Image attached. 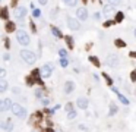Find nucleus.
<instances>
[{"label":"nucleus","mask_w":136,"mask_h":132,"mask_svg":"<svg viewBox=\"0 0 136 132\" xmlns=\"http://www.w3.org/2000/svg\"><path fill=\"white\" fill-rule=\"evenodd\" d=\"M21 57H22L25 62H27L28 65H34L37 62V55L34 53V51L31 50H27V49H23V50H21Z\"/></svg>","instance_id":"nucleus-1"},{"label":"nucleus","mask_w":136,"mask_h":132,"mask_svg":"<svg viewBox=\"0 0 136 132\" xmlns=\"http://www.w3.org/2000/svg\"><path fill=\"white\" fill-rule=\"evenodd\" d=\"M12 113L16 116V118L19 119H25L27 118V109L23 107V106H21L19 103H13V106H12Z\"/></svg>","instance_id":"nucleus-2"},{"label":"nucleus","mask_w":136,"mask_h":132,"mask_svg":"<svg viewBox=\"0 0 136 132\" xmlns=\"http://www.w3.org/2000/svg\"><path fill=\"white\" fill-rule=\"evenodd\" d=\"M16 40H18V43L22 44V46H28V44H29V35H28L27 31H23V29L16 31Z\"/></svg>","instance_id":"nucleus-3"},{"label":"nucleus","mask_w":136,"mask_h":132,"mask_svg":"<svg viewBox=\"0 0 136 132\" xmlns=\"http://www.w3.org/2000/svg\"><path fill=\"white\" fill-rule=\"evenodd\" d=\"M53 69H54V66H53V63H45L42 68H41V71H40V75H41V78H50V75H51V72H53Z\"/></svg>","instance_id":"nucleus-4"},{"label":"nucleus","mask_w":136,"mask_h":132,"mask_svg":"<svg viewBox=\"0 0 136 132\" xmlns=\"http://www.w3.org/2000/svg\"><path fill=\"white\" fill-rule=\"evenodd\" d=\"M105 63H107V66H110V68H117L118 66V56L114 55V53L108 55L105 57Z\"/></svg>","instance_id":"nucleus-5"},{"label":"nucleus","mask_w":136,"mask_h":132,"mask_svg":"<svg viewBox=\"0 0 136 132\" xmlns=\"http://www.w3.org/2000/svg\"><path fill=\"white\" fill-rule=\"evenodd\" d=\"M67 25L72 31H78V29L81 28V22L75 18H67Z\"/></svg>","instance_id":"nucleus-6"},{"label":"nucleus","mask_w":136,"mask_h":132,"mask_svg":"<svg viewBox=\"0 0 136 132\" xmlns=\"http://www.w3.org/2000/svg\"><path fill=\"white\" fill-rule=\"evenodd\" d=\"M76 106H78V109L86 110L88 106H89V101H88V98H85V97H79L76 100Z\"/></svg>","instance_id":"nucleus-7"},{"label":"nucleus","mask_w":136,"mask_h":132,"mask_svg":"<svg viewBox=\"0 0 136 132\" xmlns=\"http://www.w3.org/2000/svg\"><path fill=\"white\" fill-rule=\"evenodd\" d=\"M76 16L79 21H86L88 19V10H86V7H78Z\"/></svg>","instance_id":"nucleus-8"},{"label":"nucleus","mask_w":136,"mask_h":132,"mask_svg":"<svg viewBox=\"0 0 136 132\" xmlns=\"http://www.w3.org/2000/svg\"><path fill=\"white\" fill-rule=\"evenodd\" d=\"M15 16L18 19H23L27 16V7H22V6H19L15 9Z\"/></svg>","instance_id":"nucleus-9"},{"label":"nucleus","mask_w":136,"mask_h":132,"mask_svg":"<svg viewBox=\"0 0 136 132\" xmlns=\"http://www.w3.org/2000/svg\"><path fill=\"white\" fill-rule=\"evenodd\" d=\"M73 90H75V84L72 81H66V84H64V92L66 94H72Z\"/></svg>","instance_id":"nucleus-10"},{"label":"nucleus","mask_w":136,"mask_h":132,"mask_svg":"<svg viewBox=\"0 0 136 132\" xmlns=\"http://www.w3.org/2000/svg\"><path fill=\"white\" fill-rule=\"evenodd\" d=\"M103 12H104V15H105V16H110V15H111V13L114 12L113 5H110V3H108V5H105L104 7H103Z\"/></svg>","instance_id":"nucleus-11"},{"label":"nucleus","mask_w":136,"mask_h":132,"mask_svg":"<svg viewBox=\"0 0 136 132\" xmlns=\"http://www.w3.org/2000/svg\"><path fill=\"white\" fill-rule=\"evenodd\" d=\"M117 112H118L117 104H116V103H110V107H108V114H110V116H114Z\"/></svg>","instance_id":"nucleus-12"},{"label":"nucleus","mask_w":136,"mask_h":132,"mask_svg":"<svg viewBox=\"0 0 136 132\" xmlns=\"http://www.w3.org/2000/svg\"><path fill=\"white\" fill-rule=\"evenodd\" d=\"M5 28H6V31H7V32L16 31V25H15V22H10V21H7V22H6Z\"/></svg>","instance_id":"nucleus-13"},{"label":"nucleus","mask_w":136,"mask_h":132,"mask_svg":"<svg viewBox=\"0 0 136 132\" xmlns=\"http://www.w3.org/2000/svg\"><path fill=\"white\" fill-rule=\"evenodd\" d=\"M7 88H9V84H7V81H5V79H0V92L7 91Z\"/></svg>","instance_id":"nucleus-14"},{"label":"nucleus","mask_w":136,"mask_h":132,"mask_svg":"<svg viewBox=\"0 0 136 132\" xmlns=\"http://www.w3.org/2000/svg\"><path fill=\"white\" fill-rule=\"evenodd\" d=\"M13 123H12V120H9V119H7V120H5V131L6 132H10V131H13Z\"/></svg>","instance_id":"nucleus-15"},{"label":"nucleus","mask_w":136,"mask_h":132,"mask_svg":"<svg viewBox=\"0 0 136 132\" xmlns=\"http://www.w3.org/2000/svg\"><path fill=\"white\" fill-rule=\"evenodd\" d=\"M89 62L94 65V66H97V68H100V66H101L100 60H98V57H97V56H89Z\"/></svg>","instance_id":"nucleus-16"},{"label":"nucleus","mask_w":136,"mask_h":132,"mask_svg":"<svg viewBox=\"0 0 136 132\" xmlns=\"http://www.w3.org/2000/svg\"><path fill=\"white\" fill-rule=\"evenodd\" d=\"M117 97H118V100L122 101V103H123L124 106H129V104H130V101H129V98H127V97H124L123 94H117Z\"/></svg>","instance_id":"nucleus-17"},{"label":"nucleus","mask_w":136,"mask_h":132,"mask_svg":"<svg viewBox=\"0 0 136 132\" xmlns=\"http://www.w3.org/2000/svg\"><path fill=\"white\" fill-rule=\"evenodd\" d=\"M7 16H9V12H7V7H2V9H0V18H3V19H7Z\"/></svg>","instance_id":"nucleus-18"},{"label":"nucleus","mask_w":136,"mask_h":132,"mask_svg":"<svg viewBox=\"0 0 136 132\" xmlns=\"http://www.w3.org/2000/svg\"><path fill=\"white\" fill-rule=\"evenodd\" d=\"M51 32H53V35L57 37V38H62V37H63V35H62V32H60V29H59V28H56V27L51 28Z\"/></svg>","instance_id":"nucleus-19"},{"label":"nucleus","mask_w":136,"mask_h":132,"mask_svg":"<svg viewBox=\"0 0 136 132\" xmlns=\"http://www.w3.org/2000/svg\"><path fill=\"white\" fill-rule=\"evenodd\" d=\"M114 44H116V47H118V49H123V47H126V43L123 40H120V38H117V40L114 41Z\"/></svg>","instance_id":"nucleus-20"},{"label":"nucleus","mask_w":136,"mask_h":132,"mask_svg":"<svg viewBox=\"0 0 136 132\" xmlns=\"http://www.w3.org/2000/svg\"><path fill=\"white\" fill-rule=\"evenodd\" d=\"M123 18H124V13L123 12H117L116 13V22H122Z\"/></svg>","instance_id":"nucleus-21"},{"label":"nucleus","mask_w":136,"mask_h":132,"mask_svg":"<svg viewBox=\"0 0 136 132\" xmlns=\"http://www.w3.org/2000/svg\"><path fill=\"white\" fill-rule=\"evenodd\" d=\"M64 3L67 6H70V7H73V6L78 5V0H64Z\"/></svg>","instance_id":"nucleus-22"},{"label":"nucleus","mask_w":136,"mask_h":132,"mask_svg":"<svg viewBox=\"0 0 136 132\" xmlns=\"http://www.w3.org/2000/svg\"><path fill=\"white\" fill-rule=\"evenodd\" d=\"M5 104H6V109L9 110V109H12L13 103H12V100H10V98H5Z\"/></svg>","instance_id":"nucleus-23"},{"label":"nucleus","mask_w":136,"mask_h":132,"mask_svg":"<svg viewBox=\"0 0 136 132\" xmlns=\"http://www.w3.org/2000/svg\"><path fill=\"white\" fill-rule=\"evenodd\" d=\"M59 55L62 59H67V51L64 50V49H62V50H59Z\"/></svg>","instance_id":"nucleus-24"},{"label":"nucleus","mask_w":136,"mask_h":132,"mask_svg":"<svg viewBox=\"0 0 136 132\" xmlns=\"http://www.w3.org/2000/svg\"><path fill=\"white\" fill-rule=\"evenodd\" d=\"M64 40H66V43L69 44V47H73V38H72V37L66 35V37H64Z\"/></svg>","instance_id":"nucleus-25"},{"label":"nucleus","mask_w":136,"mask_h":132,"mask_svg":"<svg viewBox=\"0 0 136 132\" xmlns=\"http://www.w3.org/2000/svg\"><path fill=\"white\" fill-rule=\"evenodd\" d=\"M64 110H66L67 113H70V112H73V106H72V103H67V104L64 106Z\"/></svg>","instance_id":"nucleus-26"},{"label":"nucleus","mask_w":136,"mask_h":132,"mask_svg":"<svg viewBox=\"0 0 136 132\" xmlns=\"http://www.w3.org/2000/svg\"><path fill=\"white\" fill-rule=\"evenodd\" d=\"M76 110H73V112H70V113H67V119H70V120H72V119H75L76 118Z\"/></svg>","instance_id":"nucleus-27"},{"label":"nucleus","mask_w":136,"mask_h":132,"mask_svg":"<svg viewBox=\"0 0 136 132\" xmlns=\"http://www.w3.org/2000/svg\"><path fill=\"white\" fill-rule=\"evenodd\" d=\"M103 76L105 78V81H107V84H108V85H113V81H111V78H110L107 73H103Z\"/></svg>","instance_id":"nucleus-28"},{"label":"nucleus","mask_w":136,"mask_h":132,"mask_svg":"<svg viewBox=\"0 0 136 132\" xmlns=\"http://www.w3.org/2000/svg\"><path fill=\"white\" fill-rule=\"evenodd\" d=\"M41 104L44 106V107H47V106L50 104V100H48V98H45V97H44V98H41Z\"/></svg>","instance_id":"nucleus-29"},{"label":"nucleus","mask_w":136,"mask_h":132,"mask_svg":"<svg viewBox=\"0 0 136 132\" xmlns=\"http://www.w3.org/2000/svg\"><path fill=\"white\" fill-rule=\"evenodd\" d=\"M6 104H5V100H0V112H6Z\"/></svg>","instance_id":"nucleus-30"},{"label":"nucleus","mask_w":136,"mask_h":132,"mask_svg":"<svg viewBox=\"0 0 136 132\" xmlns=\"http://www.w3.org/2000/svg\"><path fill=\"white\" fill-rule=\"evenodd\" d=\"M60 65H62L63 68H66V66H69V60L67 59H60Z\"/></svg>","instance_id":"nucleus-31"},{"label":"nucleus","mask_w":136,"mask_h":132,"mask_svg":"<svg viewBox=\"0 0 136 132\" xmlns=\"http://www.w3.org/2000/svg\"><path fill=\"white\" fill-rule=\"evenodd\" d=\"M130 79H132V82H136V71H132V73H130Z\"/></svg>","instance_id":"nucleus-32"},{"label":"nucleus","mask_w":136,"mask_h":132,"mask_svg":"<svg viewBox=\"0 0 136 132\" xmlns=\"http://www.w3.org/2000/svg\"><path fill=\"white\" fill-rule=\"evenodd\" d=\"M5 76H6V71L3 68H0V79H3Z\"/></svg>","instance_id":"nucleus-33"},{"label":"nucleus","mask_w":136,"mask_h":132,"mask_svg":"<svg viewBox=\"0 0 136 132\" xmlns=\"http://www.w3.org/2000/svg\"><path fill=\"white\" fill-rule=\"evenodd\" d=\"M120 2H122V0H108V3L110 5H118V3H120Z\"/></svg>","instance_id":"nucleus-34"},{"label":"nucleus","mask_w":136,"mask_h":132,"mask_svg":"<svg viewBox=\"0 0 136 132\" xmlns=\"http://www.w3.org/2000/svg\"><path fill=\"white\" fill-rule=\"evenodd\" d=\"M32 13H34V16H35V18H38L41 12H40V10H38V9H35V10H34V12H32Z\"/></svg>","instance_id":"nucleus-35"},{"label":"nucleus","mask_w":136,"mask_h":132,"mask_svg":"<svg viewBox=\"0 0 136 132\" xmlns=\"http://www.w3.org/2000/svg\"><path fill=\"white\" fill-rule=\"evenodd\" d=\"M113 24H114L113 21H107V22H104V27L107 28V27H110V25H113Z\"/></svg>","instance_id":"nucleus-36"},{"label":"nucleus","mask_w":136,"mask_h":132,"mask_svg":"<svg viewBox=\"0 0 136 132\" xmlns=\"http://www.w3.org/2000/svg\"><path fill=\"white\" fill-rule=\"evenodd\" d=\"M35 96L38 97V98H42V97H41V90H37V91H35Z\"/></svg>","instance_id":"nucleus-37"},{"label":"nucleus","mask_w":136,"mask_h":132,"mask_svg":"<svg viewBox=\"0 0 136 132\" xmlns=\"http://www.w3.org/2000/svg\"><path fill=\"white\" fill-rule=\"evenodd\" d=\"M44 132H56V131H54V129H53V128L50 126V128H47V129H44Z\"/></svg>","instance_id":"nucleus-38"},{"label":"nucleus","mask_w":136,"mask_h":132,"mask_svg":"<svg viewBox=\"0 0 136 132\" xmlns=\"http://www.w3.org/2000/svg\"><path fill=\"white\" fill-rule=\"evenodd\" d=\"M5 47H6V49H9V47H10V44H9V40H6V41H5Z\"/></svg>","instance_id":"nucleus-39"},{"label":"nucleus","mask_w":136,"mask_h":132,"mask_svg":"<svg viewBox=\"0 0 136 132\" xmlns=\"http://www.w3.org/2000/svg\"><path fill=\"white\" fill-rule=\"evenodd\" d=\"M0 128L5 129V120H0Z\"/></svg>","instance_id":"nucleus-40"},{"label":"nucleus","mask_w":136,"mask_h":132,"mask_svg":"<svg viewBox=\"0 0 136 132\" xmlns=\"http://www.w3.org/2000/svg\"><path fill=\"white\" fill-rule=\"evenodd\" d=\"M38 2H40L41 5H47V2H48V0H38Z\"/></svg>","instance_id":"nucleus-41"},{"label":"nucleus","mask_w":136,"mask_h":132,"mask_svg":"<svg viewBox=\"0 0 136 132\" xmlns=\"http://www.w3.org/2000/svg\"><path fill=\"white\" fill-rule=\"evenodd\" d=\"M129 55H130V57H136V51H130Z\"/></svg>","instance_id":"nucleus-42"},{"label":"nucleus","mask_w":136,"mask_h":132,"mask_svg":"<svg viewBox=\"0 0 136 132\" xmlns=\"http://www.w3.org/2000/svg\"><path fill=\"white\" fill-rule=\"evenodd\" d=\"M13 92H15V94H19L21 91H19V88H13Z\"/></svg>","instance_id":"nucleus-43"},{"label":"nucleus","mask_w":136,"mask_h":132,"mask_svg":"<svg viewBox=\"0 0 136 132\" xmlns=\"http://www.w3.org/2000/svg\"><path fill=\"white\" fill-rule=\"evenodd\" d=\"M3 59H5V60H9V59H10V56H9V55H5V57H3Z\"/></svg>","instance_id":"nucleus-44"},{"label":"nucleus","mask_w":136,"mask_h":132,"mask_svg":"<svg viewBox=\"0 0 136 132\" xmlns=\"http://www.w3.org/2000/svg\"><path fill=\"white\" fill-rule=\"evenodd\" d=\"M12 2H13V5H15V2H16V0H12Z\"/></svg>","instance_id":"nucleus-45"},{"label":"nucleus","mask_w":136,"mask_h":132,"mask_svg":"<svg viewBox=\"0 0 136 132\" xmlns=\"http://www.w3.org/2000/svg\"><path fill=\"white\" fill-rule=\"evenodd\" d=\"M135 37H136V29H135Z\"/></svg>","instance_id":"nucleus-46"}]
</instances>
